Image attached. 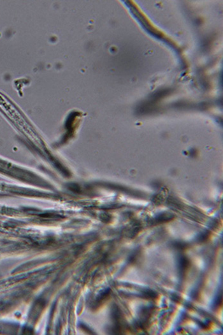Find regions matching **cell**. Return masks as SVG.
Masks as SVG:
<instances>
[{
	"label": "cell",
	"mask_w": 223,
	"mask_h": 335,
	"mask_svg": "<svg viewBox=\"0 0 223 335\" xmlns=\"http://www.w3.org/2000/svg\"><path fill=\"white\" fill-rule=\"evenodd\" d=\"M189 266V261L187 258L184 256H182V257H181L179 261V267H180L181 271H182L183 273H184L188 270Z\"/></svg>",
	"instance_id": "1"
},
{
	"label": "cell",
	"mask_w": 223,
	"mask_h": 335,
	"mask_svg": "<svg viewBox=\"0 0 223 335\" xmlns=\"http://www.w3.org/2000/svg\"><path fill=\"white\" fill-rule=\"evenodd\" d=\"M143 298L147 299H155L158 298V294L152 290H147L142 294Z\"/></svg>",
	"instance_id": "2"
},
{
	"label": "cell",
	"mask_w": 223,
	"mask_h": 335,
	"mask_svg": "<svg viewBox=\"0 0 223 335\" xmlns=\"http://www.w3.org/2000/svg\"><path fill=\"white\" fill-rule=\"evenodd\" d=\"M173 216L170 214H164V215H161L157 219H155L156 223H164L166 222H168L170 219L172 218Z\"/></svg>",
	"instance_id": "3"
},
{
	"label": "cell",
	"mask_w": 223,
	"mask_h": 335,
	"mask_svg": "<svg viewBox=\"0 0 223 335\" xmlns=\"http://www.w3.org/2000/svg\"><path fill=\"white\" fill-rule=\"evenodd\" d=\"M175 246H177V248L178 249H186L187 248V245H184L183 243H177Z\"/></svg>",
	"instance_id": "4"
}]
</instances>
